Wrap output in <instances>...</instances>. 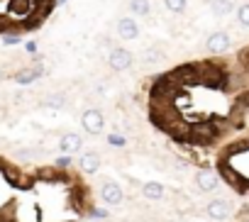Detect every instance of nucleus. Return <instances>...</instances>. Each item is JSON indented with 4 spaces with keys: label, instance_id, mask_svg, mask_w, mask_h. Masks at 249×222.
Segmentation results:
<instances>
[{
    "label": "nucleus",
    "instance_id": "aec40b11",
    "mask_svg": "<svg viewBox=\"0 0 249 222\" xmlns=\"http://www.w3.org/2000/svg\"><path fill=\"white\" fill-rule=\"evenodd\" d=\"M107 144L110 147H124V144H127V139H124L122 135H117V132H112V135H107Z\"/></svg>",
    "mask_w": 249,
    "mask_h": 222
},
{
    "label": "nucleus",
    "instance_id": "dca6fc26",
    "mask_svg": "<svg viewBox=\"0 0 249 222\" xmlns=\"http://www.w3.org/2000/svg\"><path fill=\"white\" fill-rule=\"evenodd\" d=\"M164 5H166L169 13L181 15V13H186V8H188V0H164Z\"/></svg>",
    "mask_w": 249,
    "mask_h": 222
},
{
    "label": "nucleus",
    "instance_id": "412c9836",
    "mask_svg": "<svg viewBox=\"0 0 249 222\" xmlns=\"http://www.w3.org/2000/svg\"><path fill=\"white\" fill-rule=\"evenodd\" d=\"M15 156H18V159H22V161H27V159H32V156H35V152H32V149H18V152H15Z\"/></svg>",
    "mask_w": 249,
    "mask_h": 222
},
{
    "label": "nucleus",
    "instance_id": "4be33fe9",
    "mask_svg": "<svg viewBox=\"0 0 249 222\" xmlns=\"http://www.w3.org/2000/svg\"><path fill=\"white\" fill-rule=\"evenodd\" d=\"M71 164V159H69V154H64L61 159H56V166H69Z\"/></svg>",
    "mask_w": 249,
    "mask_h": 222
},
{
    "label": "nucleus",
    "instance_id": "f257e3e1",
    "mask_svg": "<svg viewBox=\"0 0 249 222\" xmlns=\"http://www.w3.org/2000/svg\"><path fill=\"white\" fill-rule=\"evenodd\" d=\"M107 64H110L112 71H127V68H132V64H135V54H132L130 49H124V47H115V49L107 54Z\"/></svg>",
    "mask_w": 249,
    "mask_h": 222
},
{
    "label": "nucleus",
    "instance_id": "39448f33",
    "mask_svg": "<svg viewBox=\"0 0 249 222\" xmlns=\"http://www.w3.org/2000/svg\"><path fill=\"white\" fill-rule=\"evenodd\" d=\"M230 44H232V39H230V34L227 32H210L208 34V39H205V49L210 51V54H222V51H227L230 49Z\"/></svg>",
    "mask_w": 249,
    "mask_h": 222
},
{
    "label": "nucleus",
    "instance_id": "9b49d317",
    "mask_svg": "<svg viewBox=\"0 0 249 222\" xmlns=\"http://www.w3.org/2000/svg\"><path fill=\"white\" fill-rule=\"evenodd\" d=\"M142 195L147 198V200H161L164 198V186L159 183V181H147L144 186H142Z\"/></svg>",
    "mask_w": 249,
    "mask_h": 222
},
{
    "label": "nucleus",
    "instance_id": "6e6552de",
    "mask_svg": "<svg viewBox=\"0 0 249 222\" xmlns=\"http://www.w3.org/2000/svg\"><path fill=\"white\" fill-rule=\"evenodd\" d=\"M217 183H220V178H217V173H215V171H198V173H196V186H198L203 193L215 190V188H217Z\"/></svg>",
    "mask_w": 249,
    "mask_h": 222
},
{
    "label": "nucleus",
    "instance_id": "f3484780",
    "mask_svg": "<svg viewBox=\"0 0 249 222\" xmlns=\"http://www.w3.org/2000/svg\"><path fill=\"white\" fill-rule=\"evenodd\" d=\"M237 22L239 27H249V3H242L237 8Z\"/></svg>",
    "mask_w": 249,
    "mask_h": 222
},
{
    "label": "nucleus",
    "instance_id": "5701e85b",
    "mask_svg": "<svg viewBox=\"0 0 249 222\" xmlns=\"http://www.w3.org/2000/svg\"><path fill=\"white\" fill-rule=\"evenodd\" d=\"M18 42H20V39H18V37H13V34H10V37H5V44H18Z\"/></svg>",
    "mask_w": 249,
    "mask_h": 222
},
{
    "label": "nucleus",
    "instance_id": "9d476101",
    "mask_svg": "<svg viewBox=\"0 0 249 222\" xmlns=\"http://www.w3.org/2000/svg\"><path fill=\"white\" fill-rule=\"evenodd\" d=\"M35 0H10V5H8V10H10V15H15V17H25V15H30L32 10H35Z\"/></svg>",
    "mask_w": 249,
    "mask_h": 222
},
{
    "label": "nucleus",
    "instance_id": "b1692460",
    "mask_svg": "<svg viewBox=\"0 0 249 222\" xmlns=\"http://www.w3.org/2000/svg\"><path fill=\"white\" fill-rule=\"evenodd\" d=\"M64 3H66V0H59V5H64Z\"/></svg>",
    "mask_w": 249,
    "mask_h": 222
},
{
    "label": "nucleus",
    "instance_id": "0eeeda50",
    "mask_svg": "<svg viewBox=\"0 0 249 222\" xmlns=\"http://www.w3.org/2000/svg\"><path fill=\"white\" fill-rule=\"evenodd\" d=\"M81 147H83V139L76 132H66L59 137V149L64 154H76V152H81Z\"/></svg>",
    "mask_w": 249,
    "mask_h": 222
},
{
    "label": "nucleus",
    "instance_id": "f03ea898",
    "mask_svg": "<svg viewBox=\"0 0 249 222\" xmlns=\"http://www.w3.org/2000/svg\"><path fill=\"white\" fill-rule=\"evenodd\" d=\"M81 125H83V130L88 132V135H100L103 130H105V118H103V113L100 110H86V113L81 115Z\"/></svg>",
    "mask_w": 249,
    "mask_h": 222
},
{
    "label": "nucleus",
    "instance_id": "2eb2a0df",
    "mask_svg": "<svg viewBox=\"0 0 249 222\" xmlns=\"http://www.w3.org/2000/svg\"><path fill=\"white\" fill-rule=\"evenodd\" d=\"M210 10H213L217 17H227V15L234 10V5L230 3V0H210Z\"/></svg>",
    "mask_w": 249,
    "mask_h": 222
},
{
    "label": "nucleus",
    "instance_id": "20e7f679",
    "mask_svg": "<svg viewBox=\"0 0 249 222\" xmlns=\"http://www.w3.org/2000/svg\"><path fill=\"white\" fill-rule=\"evenodd\" d=\"M100 200H103L105 205L115 207V205H120V203L124 200V193H122V188H120L115 181H105V183L100 186Z\"/></svg>",
    "mask_w": 249,
    "mask_h": 222
},
{
    "label": "nucleus",
    "instance_id": "423d86ee",
    "mask_svg": "<svg viewBox=\"0 0 249 222\" xmlns=\"http://www.w3.org/2000/svg\"><path fill=\"white\" fill-rule=\"evenodd\" d=\"M230 212H232V205L227 200H222V198H215V200H210L205 205V215L210 220H227Z\"/></svg>",
    "mask_w": 249,
    "mask_h": 222
},
{
    "label": "nucleus",
    "instance_id": "ddd939ff",
    "mask_svg": "<svg viewBox=\"0 0 249 222\" xmlns=\"http://www.w3.org/2000/svg\"><path fill=\"white\" fill-rule=\"evenodd\" d=\"M127 8H130L132 17H147L152 13V3H149V0H130Z\"/></svg>",
    "mask_w": 249,
    "mask_h": 222
},
{
    "label": "nucleus",
    "instance_id": "7ed1b4c3",
    "mask_svg": "<svg viewBox=\"0 0 249 222\" xmlns=\"http://www.w3.org/2000/svg\"><path fill=\"white\" fill-rule=\"evenodd\" d=\"M115 30H117V37L124 39V42H132V39L140 37V22L132 15L130 17H120L117 25H115Z\"/></svg>",
    "mask_w": 249,
    "mask_h": 222
},
{
    "label": "nucleus",
    "instance_id": "6ab92c4d",
    "mask_svg": "<svg viewBox=\"0 0 249 222\" xmlns=\"http://www.w3.org/2000/svg\"><path fill=\"white\" fill-rule=\"evenodd\" d=\"M44 105H47V107H64V105H66V98H64L61 93H59V95H49V98L44 100Z\"/></svg>",
    "mask_w": 249,
    "mask_h": 222
},
{
    "label": "nucleus",
    "instance_id": "f8f14e48",
    "mask_svg": "<svg viewBox=\"0 0 249 222\" xmlns=\"http://www.w3.org/2000/svg\"><path fill=\"white\" fill-rule=\"evenodd\" d=\"M215 135H217V130H215V125H210V122H203V125L193 127V139H198V142H210Z\"/></svg>",
    "mask_w": 249,
    "mask_h": 222
},
{
    "label": "nucleus",
    "instance_id": "a211bd4d",
    "mask_svg": "<svg viewBox=\"0 0 249 222\" xmlns=\"http://www.w3.org/2000/svg\"><path fill=\"white\" fill-rule=\"evenodd\" d=\"M161 59H164V51L157 49V47H149V49L144 51V61H147V64H157V61H161Z\"/></svg>",
    "mask_w": 249,
    "mask_h": 222
},
{
    "label": "nucleus",
    "instance_id": "4468645a",
    "mask_svg": "<svg viewBox=\"0 0 249 222\" xmlns=\"http://www.w3.org/2000/svg\"><path fill=\"white\" fill-rule=\"evenodd\" d=\"M39 73H42V68H20L18 76H15V81L20 85H30V83H35L39 78Z\"/></svg>",
    "mask_w": 249,
    "mask_h": 222
},
{
    "label": "nucleus",
    "instance_id": "1a4fd4ad",
    "mask_svg": "<svg viewBox=\"0 0 249 222\" xmlns=\"http://www.w3.org/2000/svg\"><path fill=\"white\" fill-rule=\"evenodd\" d=\"M78 166H81L83 173H98V169H100V156H98L95 152H86V154H81Z\"/></svg>",
    "mask_w": 249,
    "mask_h": 222
}]
</instances>
